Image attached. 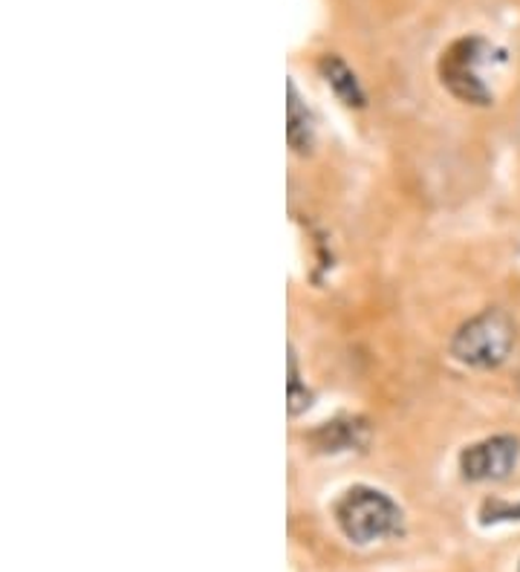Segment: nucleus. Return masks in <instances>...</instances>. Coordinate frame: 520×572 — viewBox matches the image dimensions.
Segmentation results:
<instances>
[{"label":"nucleus","mask_w":520,"mask_h":572,"mask_svg":"<svg viewBox=\"0 0 520 572\" xmlns=\"http://www.w3.org/2000/svg\"><path fill=\"white\" fill-rule=\"evenodd\" d=\"M520 460V443L509 434L486 437L471 443L460 451V472L471 483H488V480H506L515 472Z\"/></svg>","instance_id":"4"},{"label":"nucleus","mask_w":520,"mask_h":572,"mask_svg":"<svg viewBox=\"0 0 520 572\" xmlns=\"http://www.w3.org/2000/svg\"><path fill=\"white\" fill-rule=\"evenodd\" d=\"M364 439H368V431H364L359 420L324 422L319 431L310 434V443L315 446V451H324V455H338V451L359 448Z\"/></svg>","instance_id":"5"},{"label":"nucleus","mask_w":520,"mask_h":572,"mask_svg":"<svg viewBox=\"0 0 520 572\" xmlns=\"http://www.w3.org/2000/svg\"><path fill=\"white\" fill-rule=\"evenodd\" d=\"M495 61H504V52L492 47L486 38H460L439 55V82L451 96L466 104L486 108L495 101L486 73L495 67Z\"/></svg>","instance_id":"1"},{"label":"nucleus","mask_w":520,"mask_h":572,"mask_svg":"<svg viewBox=\"0 0 520 572\" xmlns=\"http://www.w3.org/2000/svg\"><path fill=\"white\" fill-rule=\"evenodd\" d=\"M336 523L347 540L368 547L399 532L403 509L379 488L352 486L336 503Z\"/></svg>","instance_id":"2"},{"label":"nucleus","mask_w":520,"mask_h":572,"mask_svg":"<svg viewBox=\"0 0 520 572\" xmlns=\"http://www.w3.org/2000/svg\"><path fill=\"white\" fill-rule=\"evenodd\" d=\"M480 521L483 523H504V521H520V503H500V500H486L480 509Z\"/></svg>","instance_id":"9"},{"label":"nucleus","mask_w":520,"mask_h":572,"mask_svg":"<svg viewBox=\"0 0 520 572\" xmlns=\"http://www.w3.org/2000/svg\"><path fill=\"white\" fill-rule=\"evenodd\" d=\"M319 70L324 82L330 85V90L338 96V99L350 104V108H364V94H361V85L356 73L347 67L345 61L338 59V55H321Z\"/></svg>","instance_id":"7"},{"label":"nucleus","mask_w":520,"mask_h":572,"mask_svg":"<svg viewBox=\"0 0 520 572\" xmlns=\"http://www.w3.org/2000/svg\"><path fill=\"white\" fill-rule=\"evenodd\" d=\"M515 321L504 310H483L469 319L451 338V356L474 371H495L515 347Z\"/></svg>","instance_id":"3"},{"label":"nucleus","mask_w":520,"mask_h":572,"mask_svg":"<svg viewBox=\"0 0 520 572\" xmlns=\"http://www.w3.org/2000/svg\"><path fill=\"white\" fill-rule=\"evenodd\" d=\"M286 94H289V101H286V122H289L286 125V139H289V145L298 153H310L312 139H315V125H312L310 110H307V104L298 96L295 82L286 85Z\"/></svg>","instance_id":"6"},{"label":"nucleus","mask_w":520,"mask_h":572,"mask_svg":"<svg viewBox=\"0 0 520 572\" xmlns=\"http://www.w3.org/2000/svg\"><path fill=\"white\" fill-rule=\"evenodd\" d=\"M310 399L312 394L301 385V376H298V359H295V353L289 350V413L298 416L301 411H307V408H310Z\"/></svg>","instance_id":"8"}]
</instances>
